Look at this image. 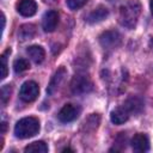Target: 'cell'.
<instances>
[{"instance_id": "cell-3", "label": "cell", "mask_w": 153, "mask_h": 153, "mask_svg": "<svg viewBox=\"0 0 153 153\" xmlns=\"http://www.w3.org/2000/svg\"><path fill=\"white\" fill-rule=\"evenodd\" d=\"M93 84L90 78L85 74H76L71 81V91L73 94H85L91 92Z\"/></svg>"}, {"instance_id": "cell-6", "label": "cell", "mask_w": 153, "mask_h": 153, "mask_svg": "<svg viewBox=\"0 0 153 153\" xmlns=\"http://www.w3.org/2000/svg\"><path fill=\"white\" fill-rule=\"evenodd\" d=\"M80 111H81V109H80L79 105H76V104H66L59 111L57 118L63 123L73 122L74 120H76L79 117Z\"/></svg>"}, {"instance_id": "cell-18", "label": "cell", "mask_w": 153, "mask_h": 153, "mask_svg": "<svg viewBox=\"0 0 153 153\" xmlns=\"http://www.w3.org/2000/svg\"><path fill=\"white\" fill-rule=\"evenodd\" d=\"M11 93H12V87L11 85H4L1 87V104L2 105H6L7 102L10 100V97H11Z\"/></svg>"}, {"instance_id": "cell-25", "label": "cell", "mask_w": 153, "mask_h": 153, "mask_svg": "<svg viewBox=\"0 0 153 153\" xmlns=\"http://www.w3.org/2000/svg\"><path fill=\"white\" fill-rule=\"evenodd\" d=\"M67 151H72V149H71V148H65L62 152H67ZM72 152H73V151H72Z\"/></svg>"}, {"instance_id": "cell-10", "label": "cell", "mask_w": 153, "mask_h": 153, "mask_svg": "<svg viewBox=\"0 0 153 153\" xmlns=\"http://www.w3.org/2000/svg\"><path fill=\"white\" fill-rule=\"evenodd\" d=\"M17 11L23 17H32L37 11V5L33 0H19L17 4Z\"/></svg>"}, {"instance_id": "cell-13", "label": "cell", "mask_w": 153, "mask_h": 153, "mask_svg": "<svg viewBox=\"0 0 153 153\" xmlns=\"http://www.w3.org/2000/svg\"><path fill=\"white\" fill-rule=\"evenodd\" d=\"M26 53L35 63H42L44 61L45 51L41 45H31L26 49Z\"/></svg>"}, {"instance_id": "cell-5", "label": "cell", "mask_w": 153, "mask_h": 153, "mask_svg": "<svg viewBox=\"0 0 153 153\" xmlns=\"http://www.w3.org/2000/svg\"><path fill=\"white\" fill-rule=\"evenodd\" d=\"M99 43L104 49H115L121 44V35L115 30H108L99 36Z\"/></svg>"}, {"instance_id": "cell-20", "label": "cell", "mask_w": 153, "mask_h": 153, "mask_svg": "<svg viewBox=\"0 0 153 153\" xmlns=\"http://www.w3.org/2000/svg\"><path fill=\"white\" fill-rule=\"evenodd\" d=\"M66 1H67V6L73 11L81 8L87 2V0H66Z\"/></svg>"}, {"instance_id": "cell-22", "label": "cell", "mask_w": 153, "mask_h": 153, "mask_svg": "<svg viewBox=\"0 0 153 153\" xmlns=\"http://www.w3.org/2000/svg\"><path fill=\"white\" fill-rule=\"evenodd\" d=\"M1 126H2V133H5V130H6V123H5V122H2V123H1Z\"/></svg>"}, {"instance_id": "cell-7", "label": "cell", "mask_w": 153, "mask_h": 153, "mask_svg": "<svg viewBox=\"0 0 153 153\" xmlns=\"http://www.w3.org/2000/svg\"><path fill=\"white\" fill-rule=\"evenodd\" d=\"M66 75H67V71H66L65 67H60V68L54 73V75L51 76V79H50V81H49V85H48V87H47L48 94H54V93L59 90V87H60L61 84L63 82Z\"/></svg>"}, {"instance_id": "cell-21", "label": "cell", "mask_w": 153, "mask_h": 153, "mask_svg": "<svg viewBox=\"0 0 153 153\" xmlns=\"http://www.w3.org/2000/svg\"><path fill=\"white\" fill-rule=\"evenodd\" d=\"M94 117H96V115H92V116H91V118H88L87 121H85V126H86V127H88V126H91V124H88V122H90L91 120H94ZM98 123H99V121H96V122H92V126H93L94 128H97V126H98Z\"/></svg>"}, {"instance_id": "cell-11", "label": "cell", "mask_w": 153, "mask_h": 153, "mask_svg": "<svg viewBox=\"0 0 153 153\" xmlns=\"http://www.w3.org/2000/svg\"><path fill=\"white\" fill-rule=\"evenodd\" d=\"M129 116H130V112L126 109L124 105H122V106H117L116 109H114L111 111L110 120H111V122L114 124L120 126V124H123L124 122H127L128 118H129Z\"/></svg>"}, {"instance_id": "cell-16", "label": "cell", "mask_w": 153, "mask_h": 153, "mask_svg": "<svg viewBox=\"0 0 153 153\" xmlns=\"http://www.w3.org/2000/svg\"><path fill=\"white\" fill-rule=\"evenodd\" d=\"M25 153H47L48 146L43 141H35L25 147Z\"/></svg>"}, {"instance_id": "cell-17", "label": "cell", "mask_w": 153, "mask_h": 153, "mask_svg": "<svg viewBox=\"0 0 153 153\" xmlns=\"http://www.w3.org/2000/svg\"><path fill=\"white\" fill-rule=\"evenodd\" d=\"M29 68H30V63L24 57H19V59L14 60V62H13V69L16 73H23V72L27 71Z\"/></svg>"}, {"instance_id": "cell-8", "label": "cell", "mask_w": 153, "mask_h": 153, "mask_svg": "<svg viewBox=\"0 0 153 153\" xmlns=\"http://www.w3.org/2000/svg\"><path fill=\"white\" fill-rule=\"evenodd\" d=\"M59 23V13L54 10H50L44 13L42 18V27L45 32H53Z\"/></svg>"}, {"instance_id": "cell-19", "label": "cell", "mask_w": 153, "mask_h": 153, "mask_svg": "<svg viewBox=\"0 0 153 153\" xmlns=\"http://www.w3.org/2000/svg\"><path fill=\"white\" fill-rule=\"evenodd\" d=\"M8 53H11V49H7L1 55V79H5L7 76V59H6V55Z\"/></svg>"}, {"instance_id": "cell-23", "label": "cell", "mask_w": 153, "mask_h": 153, "mask_svg": "<svg viewBox=\"0 0 153 153\" xmlns=\"http://www.w3.org/2000/svg\"><path fill=\"white\" fill-rule=\"evenodd\" d=\"M149 7H151V13L153 14V0H151V4H149Z\"/></svg>"}, {"instance_id": "cell-2", "label": "cell", "mask_w": 153, "mask_h": 153, "mask_svg": "<svg viewBox=\"0 0 153 153\" xmlns=\"http://www.w3.org/2000/svg\"><path fill=\"white\" fill-rule=\"evenodd\" d=\"M39 131V121L36 117H24L14 126V135L19 139H27Z\"/></svg>"}, {"instance_id": "cell-24", "label": "cell", "mask_w": 153, "mask_h": 153, "mask_svg": "<svg viewBox=\"0 0 153 153\" xmlns=\"http://www.w3.org/2000/svg\"><path fill=\"white\" fill-rule=\"evenodd\" d=\"M149 45L153 48V38H151V41H149Z\"/></svg>"}, {"instance_id": "cell-9", "label": "cell", "mask_w": 153, "mask_h": 153, "mask_svg": "<svg viewBox=\"0 0 153 153\" xmlns=\"http://www.w3.org/2000/svg\"><path fill=\"white\" fill-rule=\"evenodd\" d=\"M131 147L135 152L137 153H143L147 152L149 149V141L148 137L142 134V133H137L134 135V137L131 139Z\"/></svg>"}, {"instance_id": "cell-12", "label": "cell", "mask_w": 153, "mask_h": 153, "mask_svg": "<svg viewBox=\"0 0 153 153\" xmlns=\"http://www.w3.org/2000/svg\"><path fill=\"white\" fill-rule=\"evenodd\" d=\"M108 16H109L108 8L104 6H98L92 12H90V14L86 17V22L88 24H96V23L103 22Z\"/></svg>"}, {"instance_id": "cell-14", "label": "cell", "mask_w": 153, "mask_h": 153, "mask_svg": "<svg viewBox=\"0 0 153 153\" xmlns=\"http://www.w3.org/2000/svg\"><path fill=\"white\" fill-rule=\"evenodd\" d=\"M126 106V109L130 112V114H139L141 110H142V106H143V103L140 98L137 97H130L126 100V103L123 104Z\"/></svg>"}, {"instance_id": "cell-4", "label": "cell", "mask_w": 153, "mask_h": 153, "mask_svg": "<svg viewBox=\"0 0 153 153\" xmlns=\"http://www.w3.org/2000/svg\"><path fill=\"white\" fill-rule=\"evenodd\" d=\"M38 93H39V87L37 82L29 80L22 85L19 90V98L25 103H30V102H33L38 97Z\"/></svg>"}, {"instance_id": "cell-15", "label": "cell", "mask_w": 153, "mask_h": 153, "mask_svg": "<svg viewBox=\"0 0 153 153\" xmlns=\"http://www.w3.org/2000/svg\"><path fill=\"white\" fill-rule=\"evenodd\" d=\"M35 32H36V27L33 24H24L19 27L18 37L22 41H26V39L32 38L35 36Z\"/></svg>"}, {"instance_id": "cell-1", "label": "cell", "mask_w": 153, "mask_h": 153, "mask_svg": "<svg viewBox=\"0 0 153 153\" xmlns=\"http://www.w3.org/2000/svg\"><path fill=\"white\" fill-rule=\"evenodd\" d=\"M141 13V5L137 0H127L120 7V23L128 27L134 29Z\"/></svg>"}]
</instances>
